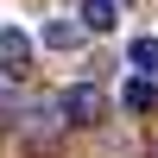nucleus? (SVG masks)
<instances>
[{"instance_id":"nucleus-2","label":"nucleus","mask_w":158,"mask_h":158,"mask_svg":"<svg viewBox=\"0 0 158 158\" xmlns=\"http://www.w3.org/2000/svg\"><path fill=\"white\" fill-rule=\"evenodd\" d=\"M32 70V38L19 25H0V76H25Z\"/></svg>"},{"instance_id":"nucleus-3","label":"nucleus","mask_w":158,"mask_h":158,"mask_svg":"<svg viewBox=\"0 0 158 158\" xmlns=\"http://www.w3.org/2000/svg\"><path fill=\"white\" fill-rule=\"evenodd\" d=\"M76 25H82V32H114V25H120V0H82Z\"/></svg>"},{"instance_id":"nucleus-5","label":"nucleus","mask_w":158,"mask_h":158,"mask_svg":"<svg viewBox=\"0 0 158 158\" xmlns=\"http://www.w3.org/2000/svg\"><path fill=\"white\" fill-rule=\"evenodd\" d=\"M120 101H127L133 114H152V108H158V82H146V76H133V82L120 89Z\"/></svg>"},{"instance_id":"nucleus-4","label":"nucleus","mask_w":158,"mask_h":158,"mask_svg":"<svg viewBox=\"0 0 158 158\" xmlns=\"http://www.w3.org/2000/svg\"><path fill=\"white\" fill-rule=\"evenodd\" d=\"M127 63H133L146 82H158V38H133V44H127Z\"/></svg>"},{"instance_id":"nucleus-1","label":"nucleus","mask_w":158,"mask_h":158,"mask_svg":"<svg viewBox=\"0 0 158 158\" xmlns=\"http://www.w3.org/2000/svg\"><path fill=\"white\" fill-rule=\"evenodd\" d=\"M101 114H108V101H101V89H89V82H76L70 95H63V120H70V127H95Z\"/></svg>"},{"instance_id":"nucleus-6","label":"nucleus","mask_w":158,"mask_h":158,"mask_svg":"<svg viewBox=\"0 0 158 158\" xmlns=\"http://www.w3.org/2000/svg\"><path fill=\"white\" fill-rule=\"evenodd\" d=\"M44 44L51 51H76V44H82V25H76V19H51L44 25Z\"/></svg>"}]
</instances>
